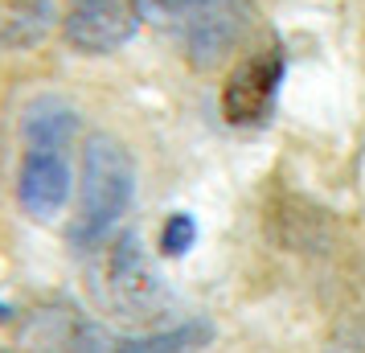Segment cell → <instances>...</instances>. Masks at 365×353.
<instances>
[{"instance_id":"1","label":"cell","mask_w":365,"mask_h":353,"mask_svg":"<svg viewBox=\"0 0 365 353\" xmlns=\"http://www.w3.org/2000/svg\"><path fill=\"white\" fill-rule=\"evenodd\" d=\"M135 189V165L128 148L115 135H91L83 152V181H78V214L70 226V238L78 247H99L115 230L123 210L132 205Z\"/></svg>"},{"instance_id":"2","label":"cell","mask_w":365,"mask_h":353,"mask_svg":"<svg viewBox=\"0 0 365 353\" xmlns=\"http://www.w3.org/2000/svg\"><path fill=\"white\" fill-rule=\"evenodd\" d=\"M283 70H287V58H283L279 46H271L263 53H250L247 62H238L234 74L226 78V91H222V116L234 128H255L271 116L275 107V95H279Z\"/></svg>"},{"instance_id":"3","label":"cell","mask_w":365,"mask_h":353,"mask_svg":"<svg viewBox=\"0 0 365 353\" xmlns=\"http://www.w3.org/2000/svg\"><path fill=\"white\" fill-rule=\"evenodd\" d=\"M144 0H74L62 34L78 53H115L140 29Z\"/></svg>"},{"instance_id":"4","label":"cell","mask_w":365,"mask_h":353,"mask_svg":"<svg viewBox=\"0 0 365 353\" xmlns=\"http://www.w3.org/2000/svg\"><path fill=\"white\" fill-rule=\"evenodd\" d=\"M17 193L21 205L34 218H53L70 198V168H66V152L53 148H25L21 160V177H17Z\"/></svg>"},{"instance_id":"5","label":"cell","mask_w":365,"mask_h":353,"mask_svg":"<svg viewBox=\"0 0 365 353\" xmlns=\"http://www.w3.org/2000/svg\"><path fill=\"white\" fill-rule=\"evenodd\" d=\"M107 292L115 308L123 312H148L152 304L160 300V287L152 280L148 259L140 251V238L135 235H119L107 259Z\"/></svg>"},{"instance_id":"6","label":"cell","mask_w":365,"mask_h":353,"mask_svg":"<svg viewBox=\"0 0 365 353\" xmlns=\"http://www.w3.org/2000/svg\"><path fill=\"white\" fill-rule=\"evenodd\" d=\"M25 341L37 353H107L111 349V341L86 317H78L74 308H46L29 324Z\"/></svg>"},{"instance_id":"7","label":"cell","mask_w":365,"mask_h":353,"mask_svg":"<svg viewBox=\"0 0 365 353\" xmlns=\"http://www.w3.org/2000/svg\"><path fill=\"white\" fill-rule=\"evenodd\" d=\"M78 132V116L70 111L66 103L58 99H41L29 107L25 116V140L29 148H53V152H66L70 140Z\"/></svg>"},{"instance_id":"8","label":"cell","mask_w":365,"mask_h":353,"mask_svg":"<svg viewBox=\"0 0 365 353\" xmlns=\"http://www.w3.org/2000/svg\"><path fill=\"white\" fill-rule=\"evenodd\" d=\"M210 341H214V329L205 320H189V324H177V329H165V333H152V337L111 341L107 353H197Z\"/></svg>"},{"instance_id":"9","label":"cell","mask_w":365,"mask_h":353,"mask_svg":"<svg viewBox=\"0 0 365 353\" xmlns=\"http://www.w3.org/2000/svg\"><path fill=\"white\" fill-rule=\"evenodd\" d=\"M156 13H165L168 21H181V34L197 29L205 21H217L230 13V0H152Z\"/></svg>"},{"instance_id":"10","label":"cell","mask_w":365,"mask_h":353,"mask_svg":"<svg viewBox=\"0 0 365 353\" xmlns=\"http://www.w3.org/2000/svg\"><path fill=\"white\" fill-rule=\"evenodd\" d=\"M193 242H197V222L189 218V214H173V218L165 222V230H160V251H165L168 259H177V255H185Z\"/></svg>"},{"instance_id":"11","label":"cell","mask_w":365,"mask_h":353,"mask_svg":"<svg viewBox=\"0 0 365 353\" xmlns=\"http://www.w3.org/2000/svg\"><path fill=\"white\" fill-rule=\"evenodd\" d=\"M0 320H13V308L9 304H0Z\"/></svg>"}]
</instances>
